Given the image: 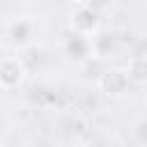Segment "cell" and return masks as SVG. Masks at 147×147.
I'll return each mask as SVG.
<instances>
[{
  "label": "cell",
  "mask_w": 147,
  "mask_h": 147,
  "mask_svg": "<svg viewBox=\"0 0 147 147\" xmlns=\"http://www.w3.org/2000/svg\"><path fill=\"white\" fill-rule=\"evenodd\" d=\"M9 37L14 44H25L30 37H32V21L28 18H18L16 23H11L9 28Z\"/></svg>",
  "instance_id": "obj_6"
},
{
  "label": "cell",
  "mask_w": 147,
  "mask_h": 147,
  "mask_svg": "<svg viewBox=\"0 0 147 147\" xmlns=\"http://www.w3.org/2000/svg\"><path fill=\"white\" fill-rule=\"evenodd\" d=\"M142 138H147V122L142 124Z\"/></svg>",
  "instance_id": "obj_8"
},
{
  "label": "cell",
  "mask_w": 147,
  "mask_h": 147,
  "mask_svg": "<svg viewBox=\"0 0 147 147\" xmlns=\"http://www.w3.org/2000/svg\"><path fill=\"white\" fill-rule=\"evenodd\" d=\"M129 85H131V80H129L126 71H122L117 67L103 69L99 74V78H96L99 92L103 96H108V99H122V96H126L129 94Z\"/></svg>",
  "instance_id": "obj_1"
},
{
  "label": "cell",
  "mask_w": 147,
  "mask_h": 147,
  "mask_svg": "<svg viewBox=\"0 0 147 147\" xmlns=\"http://www.w3.org/2000/svg\"><path fill=\"white\" fill-rule=\"evenodd\" d=\"M25 74H28L25 64L18 57H14V55L2 57V62H0V87L5 92H11V90L21 87L23 80H25Z\"/></svg>",
  "instance_id": "obj_3"
},
{
  "label": "cell",
  "mask_w": 147,
  "mask_h": 147,
  "mask_svg": "<svg viewBox=\"0 0 147 147\" xmlns=\"http://www.w3.org/2000/svg\"><path fill=\"white\" fill-rule=\"evenodd\" d=\"M90 53H94V44L90 37H83V34H74L67 39V55L74 60V62H85L90 57Z\"/></svg>",
  "instance_id": "obj_4"
},
{
  "label": "cell",
  "mask_w": 147,
  "mask_h": 147,
  "mask_svg": "<svg viewBox=\"0 0 147 147\" xmlns=\"http://www.w3.org/2000/svg\"><path fill=\"white\" fill-rule=\"evenodd\" d=\"M126 76L131 85H147V55H133L126 64Z\"/></svg>",
  "instance_id": "obj_5"
},
{
  "label": "cell",
  "mask_w": 147,
  "mask_h": 147,
  "mask_svg": "<svg viewBox=\"0 0 147 147\" xmlns=\"http://www.w3.org/2000/svg\"><path fill=\"white\" fill-rule=\"evenodd\" d=\"M69 30L74 34H83V37H92L99 32V14L96 9L83 5V7H76L69 16Z\"/></svg>",
  "instance_id": "obj_2"
},
{
  "label": "cell",
  "mask_w": 147,
  "mask_h": 147,
  "mask_svg": "<svg viewBox=\"0 0 147 147\" xmlns=\"http://www.w3.org/2000/svg\"><path fill=\"white\" fill-rule=\"evenodd\" d=\"M62 2H67V5H71V7H83V5H85V0H62Z\"/></svg>",
  "instance_id": "obj_7"
}]
</instances>
